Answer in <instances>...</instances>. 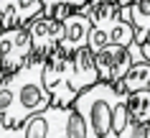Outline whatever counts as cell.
Segmentation results:
<instances>
[{"label": "cell", "mask_w": 150, "mask_h": 138, "mask_svg": "<svg viewBox=\"0 0 150 138\" xmlns=\"http://www.w3.org/2000/svg\"><path fill=\"white\" fill-rule=\"evenodd\" d=\"M150 87V61L142 59V61H135L130 66V72L125 74V79L117 82V89L122 92H135V89H145Z\"/></svg>", "instance_id": "cell-12"}, {"label": "cell", "mask_w": 150, "mask_h": 138, "mask_svg": "<svg viewBox=\"0 0 150 138\" xmlns=\"http://www.w3.org/2000/svg\"><path fill=\"white\" fill-rule=\"evenodd\" d=\"M3 28H5V26H3V21H0V33H3Z\"/></svg>", "instance_id": "cell-20"}, {"label": "cell", "mask_w": 150, "mask_h": 138, "mask_svg": "<svg viewBox=\"0 0 150 138\" xmlns=\"http://www.w3.org/2000/svg\"><path fill=\"white\" fill-rule=\"evenodd\" d=\"M148 133H150V120H148Z\"/></svg>", "instance_id": "cell-21"}, {"label": "cell", "mask_w": 150, "mask_h": 138, "mask_svg": "<svg viewBox=\"0 0 150 138\" xmlns=\"http://www.w3.org/2000/svg\"><path fill=\"white\" fill-rule=\"evenodd\" d=\"M81 10H84V16L92 21V26L110 31L112 23H115L120 18V13H122V5H120L117 0H89Z\"/></svg>", "instance_id": "cell-10"}, {"label": "cell", "mask_w": 150, "mask_h": 138, "mask_svg": "<svg viewBox=\"0 0 150 138\" xmlns=\"http://www.w3.org/2000/svg\"><path fill=\"white\" fill-rule=\"evenodd\" d=\"M142 51H145V59L150 61V41H145V44H142Z\"/></svg>", "instance_id": "cell-18"}, {"label": "cell", "mask_w": 150, "mask_h": 138, "mask_svg": "<svg viewBox=\"0 0 150 138\" xmlns=\"http://www.w3.org/2000/svg\"><path fill=\"white\" fill-rule=\"evenodd\" d=\"M107 33H110V41H112V44H122V46H130V44L137 41V31H135V26L130 23V21H125L122 16L112 23V28Z\"/></svg>", "instance_id": "cell-14"}, {"label": "cell", "mask_w": 150, "mask_h": 138, "mask_svg": "<svg viewBox=\"0 0 150 138\" xmlns=\"http://www.w3.org/2000/svg\"><path fill=\"white\" fill-rule=\"evenodd\" d=\"M120 16L135 26L137 44L150 41V0H132L130 5H122V13Z\"/></svg>", "instance_id": "cell-11"}, {"label": "cell", "mask_w": 150, "mask_h": 138, "mask_svg": "<svg viewBox=\"0 0 150 138\" xmlns=\"http://www.w3.org/2000/svg\"><path fill=\"white\" fill-rule=\"evenodd\" d=\"M122 95L130 92H122L117 84L99 79L74 100V107L87 120V138H115V105Z\"/></svg>", "instance_id": "cell-2"}, {"label": "cell", "mask_w": 150, "mask_h": 138, "mask_svg": "<svg viewBox=\"0 0 150 138\" xmlns=\"http://www.w3.org/2000/svg\"><path fill=\"white\" fill-rule=\"evenodd\" d=\"M28 31H31V39H33V54L41 56V59H48L61 46L64 21H56V18L41 13L38 18H33L28 23Z\"/></svg>", "instance_id": "cell-6"}, {"label": "cell", "mask_w": 150, "mask_h": 138, "mask_svg": "<svg viewBox=\"0 0 150 138\" xmlns=\"http://www.w3.org/2000/svg\"><path fill=\"white\" fill-rule=\"evenodd\" d=\"M43 82H46L48 92L54 97V105L71 107L74 100L87 89V84L81 82L76 64H74V54L64 51L61 46L46 59L43 64Z\"/></svg>", "instance_id": "cell-3"}, {"label": "cell", "mask_w": 150, "mask_h": 138, "mask_svg": "<svg viewBox=\"0 0 150 138\" xmlns=\"http://www.w3.org/2000/svg\"><path fill=\"white\" fill-rule=\"evenodd\" d=\"M87 3H89V0H43V10L51 8V5H71V8L81 10L84 5H87Z\"/></svg>", "instance_id": "cell-17"}, {"label": "cell", "mask_w": 150, "mask_h": 138, "mask_svg": "<svg viewBox=\"0 0 150 138\" xmlns=\"http://www.w3.org/2000/svg\"><path fill=\"white\" fill-rule=\"evenodd\" d=\"M89 31H92V21L84 16V10H74L66 21H64V39H61V49L74 54L87 46Z\"/></svg>", "instance_id": "cell-9"}, {"label": "cell", "mask_w": 150, "mask_h": 138, "mask_svg": "<svg viewBox=\"0 0 150 138\" xmlns=\"http://www.w3.org/2000/svg\"><path fill=\"white\" fill-rule=\"evenodd\" d=\"M148 138H150V136H148Z\"/></svg>", "instance_id": "cell-22"}, {"label": "cell", "mask_w": 150, "mask_h": 138, "mask_svg": "<svg viewBox=\"0 0 150 138\" xmlns=\"http://www.w3.org/2000/svg\"><path fill=\"white\" fill-rule=\"evenodd\" d=\"M43 64H46V59L33 54L18 72L0 79L10 92V107L0 118L3 125H21L31 115L54 105V97H51L46 82H43Z\"/></svg>", "instance_id": "cell-1"}, {"label": "cell", "mask_w": 150, "mask_h": 138, "mask_svg": "<svg viewBox=\"0 0 150 138\" xmlns=\"http://www.w3.org/2000/svg\"><path fill=\"white\" fill-rule=\"evenodd\" d=\"M43 13V0H0V21L5 28L28 26Z\"/></svg>", "instance_id": "cell-8"}, {"label": "cell", "mask_w": 150, "mask_h": 138, "mask_svg": "<svg viewBox=\"0 0 150 138\" xmlns=\"http://www.w3.org/2000/svg\"><path fill=\"white\" fill-rule=\"evenodd\" d=\"M120 5H130V3H132V0H117Z\"/></svg>", "instance_id": "cell-19"}, {"label": "cell", "mask_w": 150, "mask_h": 138, "mask_svg": "<svg viewBox=\"0 0 150 138\" xmlns=\"http://www.w3.org/2000/svg\"><path fill=\"white\" fill-rule=\"evenodd\" d=\"M107 44H112L110 41V33L104 31V28H97V26H92V31H89V41H87V46L92 51H102L104 46H107Z\"/></svg>", "instance_id": "cell-15"}, {"label": "cell", "mask_w": 150, "mask_h": 138, "mask_svg": "<svg viewBox=\"0 0 150 138\" xmlns=\"http://www.w3.org/2000/svg\"><path fill=\"white\" fill-rule=\"evenodd\" d=\"M135 64L132 54L122 44H107L102 51H97V69H99V79L117 84L120 79H125V74L130 72V66Z\"/></svg>", "instance_id": "cell-7"}, {"label": "cell", "mask_w": 150, "mask_h": 138, "mask_svg": "<svg viewBox=\"0 0 150 138\" xmlns=\"http://www.w3.org/2000/svg\"><path fill=\"white\" fill-rule=\"evenodd\" d=\"M127 107H130V115L140 123L150 120V87L145 89H135L127 95Z\"/></svg>", "instance_id": "cell-13"}, {"label": "cell", "mask_w": 150, "mask_h": 138, "mask_svg": "<svg viewBox=\"0 0 150 138\" xmlns=\"http://www.w3.org/2000/svg\"><path fill=\"white\" fill-rule=\"evenodd\" d=\"M33 56V39L28 26H16V28H3L0 33V61H3V74L10 77Z\"/></svg>", "instance_id": "cell-5"}, {"label": "cell", "mask_w": 150, "mask_h": 138, "mask_svg": "<svg viewBox=\"0 0 150 138\" xmlns=\"http://www.w3.org/2000/svg\"><path fill=\"white\" fill-rule=\"evenodd\" d=\"M74 10H76V8H71V5H51V8H46L43 13L51 16V18H56V21H66Z\"/></svg>", "instance_id": "cell-16"}, {"label": "cell", "mask_w": 150, "mask_h": 138, "mask_svg": "<svg viewBox=\"0 0 150 138\" xmlns=\"http://www.w3.org/2000/svg\"><path fill=\"white\" fill-rule=\"evenodd\" d=\"M69 107L64 105H51L41 113L31 115L21 125H3L0 123V138H51L56 128L64 123Z\"/></svg>", "instance_id": "cell-4"}]
</instances>
